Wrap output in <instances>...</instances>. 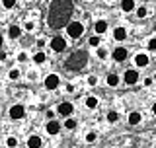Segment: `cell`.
Segmentation results:
<instances>
[{"label": "cell", "instance_id": "5", "mask_svg": "<svg viewBox=\"0 0 156 148\" xmlns=\"http://www.w3.org/2000/svg\"><path fill=\"white\" fill-rule=\"evenodd\" d=\"M65 47H66V43H65L62 37H55L51 41V49H53V51H65Z\"/></svg>", "mask_w": 156, "mask_h": 148}, {"label": "cell", "instance_id": "11", "mask_svg": "<svg viewBox=\"0 0 156 148\" xmlns=\"http://www.w3.org/2000/svg\"><path fill=\"white\" fill-rule=\"evenodd\" d=\"M135 62H136V66H146V65H148V57H146V55H136Z\"/></svg>", "mask_w": 156, "mask_h": 148}, {"label": "cell", "instance_id": "24", "mask_svg": "<svg viewBox=\"0 0 156 148\" xmlns=\"http://www.w3.org/2000/svg\"><path fill=\"white\" fill-rule=\"evenodd\" d=\"M74 127H76V121L74 119H68L66 121V129H74Z\"/></svg>", "mask_w": 156, "mask_h": 148}, {"label": "cell", "instance_id": "14", "mask_svg": "<svg viewBox=\"0 0 156 148\" xmlns=\"http://www.w3.org/2000/svg\"><path fill=\"white\" fill-rule=\"evenodd\" d=\"M113 37L121 41V39H125V37H127V31H125L123 27H115V31H113Z\"/></svg>", "mask_w": 156, "mask_h": 148}, {"label": "cell", "instance_id": "2", "mask_svg": "<svg viewBox=\"0 0 156 148\" xmlns=\"http://www.w3.org/2000/svg\"><path fill=\"white\" fill-rule=\"evenodd\" d=\"M88 62V53L86 51H78L74 53V55H70L65 61V66L68 68V70H80V68H84Z\"/></svg>", "mask_w": 156, "mask_h": 148}, {"label": "cell", "instance_id": "3", "mask_svg": "<svg viewBox=\"0 0 156 148\" xmlns=\"http://www.w3.org/2000/svg\"><path fill=\"white\" fill-rule=\"evenodd\" d=\"M66 31H68V35H70L72 39H76V37H80L82 35V23H78V22H72V23H68V27H66Z\"/></svg>", "mask_w": 156, "mask_h": 148}, {"label": "cell", "instance_id": "33", "mask_svg": "<svg viewBox=\"0 0 156 148\" xmlns=\"http://www.w3.org/2000/svg\"><path fill=\"white\" fill-rule=\"evenodd\" d=\"M152 111H154V113H156V103H154V107H152Z\"/></svg>", "mask_w": 156, "mask_h": 148}, {"label": "cell", "instance_id": "15", "mask_svg": "<svg viewBox=\"0 0 156 148\" xmlns=\"http://www.w3.org/2000/svg\"><path fill=\"white\" fill-rule=\"evenodd\" d=\"M105 29H107V23L104 22V19L96 22V31H98V33H105Z\"/></svg>", "mask_w": 156, "mask_h": 148}, {"label": "cell", "instance_id": "16", "mask_svg": "<svg viewBox=\"0 0 156 148\" xmlns=\"http://www.w3.org/2000/svg\"><path fill=\"white\" fill-rule=\"evenodd\" d=\"M129 123H131V125H136V123H140V113L133 111V113L129 115Z\"/></svg>", "mask_w": 156, "mask_h": 148}, {"label": "cell", "instance_id": "10", "mask_svg": "<svg viewBox=\"0 0 156 148\" xmlns=\"http://www.w3.org/2000/svg\"><path fill=\"white\" fill-rule=\"evenodd\" d=\"M58 131H61V125H58L57 121H49L47 123V132L49 135H57Z\"/></svg>", "mask_w": 156, "mask_h": 148}, {"label": "cell", "instance_id": "4", "mask_svg": "<svg viewBox=\"0 0 156 148\" xmlns=\"http://www.w3.org/2000/svg\"><path fill=\"white\" fill-rule=\"evenodd\" d=\"M45 86L49 88V90H57V86H58V76L57 74H49V76L45 78Z\"/></svg>", "mask_w": 156, "mask_h": 148}, {"label": "cell", "instance_id": "28", "mask_svg": "<svg viewBox=\"0 0 156 148\" xmlns=\"http://www.w3.org/2000/svg\"><path fill=\"white\" fill-rule=\"evenodd\" d=\"M86 140H88V142H94V140H96V135H94V132H90V135H86Z\"/></svg>", "mask_w": 156, "mask_h": 148}, {"label": "cell", "instance_id": "23", "mask_svg": "<svg viewBox=\"0 0 156 148\" xmlns=\"http://www.w3.org/2000/svg\"><path fill=\"white\" fill-rule=\"evenodd\" d=\"M2 4H4V8H12L14 4H16V0H4Z\"/></svg>", "mask_w": 156, "mask_h": 148}, {"label": "cell", "instance_id": "19", "mask_svg": "<svg viewBox=\"0 0 156 148\" xmlns=\"http://www.w3.org/2000/svg\"><path fill=\"white\" fill-rule=\"evenodd\" d=\"M86 105H88V107H96V105H98V100H96L94 96L86 97Z\"/></svg>", "mask_w": 156, "mask_h": 148}, {"label": "cell", "instance_id": "17", "mask_svg": "<svg viewBox=\"0 0 156 148\" xmlns=\"http://www.w3.org/2000/svg\"><path fill=\"white\" fill-rule=\"evenodd\" d=\"M107 84H109V86H117V84H119V78H117L115 74H109V76H107Z\"/></svg>", "mask_w": 156, "mask_h": 148}, {"label": "cell", "instance_id": "31", "mask_svg": "<svg viewBox=\"0 0 156 148\" xmlns=\"http://www.w3.org/2000/svg\"><path fill=\"white\" fill-rule=\"evenodd\" d=\"M88 84H90V86H94V84H96V76H90V78H88Z\"/></svg>", "mask_w": 156, "mask_h": 148}, {"label": "cell", "instance_id": "8", "mask_svg": "<svg viewBox=\"0 0 156 148\" xmlns=\"http://www.w3.org/2000/svg\"><path fill=\"white\" fill-rule=\"evenodd\" d=\"M136 80H139V72L136 70H127L125 72V82L127 84H136Z\"/></svg>", "mask_w": 156, "mask_h": 148}, {"label": "cell", "instance_id": "20", "mask_svg": "<svg viewBox=\"0 0 156 148\" xmlns=\"http://www.w3.org/2000/svg\"><path fill=\"white\" fill-rule=\"evenodd\" d=\"M117 119H119V115H117L115 111H109V113H107V121H109V123H115Z\"/></svg>", "mask_w": 156, "mask_h": 148}, {"label": "cell", "instance_id": "26", "mask_svg": "<svg viewBox=\"0 0 156 148\" xmlns=\"http://www.w3.org/2000/svg\"><path fill=\"white\" fill-rule=\"evenodd\" d=\"M90 45L92 47H98V45H100V39H98V37H92L90 39Z\"/></svg>", "mask_w": 156, "mask_h": 148}, {"label": "cell", "instance_id": "32", "mask_svg": "<svg viewBox=\"0 0 156 148\" xmlns=\"http://www.w3.org/2000/svg\"><path fill=\"white\" fill-rule=\"evenodd\" d=\"M4 57H6V55H4V53H0V61H4Z\"/></svg>", "mask_w": 156, "mask_h": 148}, {"label": "cell", "instance_id": "22", "mask_svg": "<svg viewBox=\"0 0 156 148\" xmlns=\"http://www.w3.org/2000/svg\"><path fill=\"white\" fill-rule=\"evenodd\" d=\"M33 61H35V62H43V61H45V55H43V53H37V55L33 57Z\"/></svg>", "mask_w": 156, "mask_h": 148}, {"label": "cell", "instance_id": "12", "mask_svg": "<svg viewBox=\"0 0 156 148\" xmlns=\"http://www.w3.org/2000/svg\"><path fill=\"white\" fill-rule=\"evenodd\" d=\"M27 146L29 148H39V146H41V139H39V136H29Z\"/></svg>", "mask_w": 156, "mask_h": 148}, {"label": "cell", "instance_id": "27", "mask_svg": "<svg viewBox=\"0 0 156 148\" xmlns=\"http://www.w3.org/2000/svg\"><path fill=\"white\" fill-rule=\"evenodd\" d=\"M6 142H8V146H10V148H14V146L18 144V140H16V139H8Z\"/></svg>", "mask_w": 156, "mask_h": 148}, {"label": "cell", "instance_id": "1", "mask_svg": "<svg viewBox=\"0 0 156 148\" xmlns=\"http://www.w3.org/2000/svg\"><path fill=\"white\" fill-rule=\"evenodd\" d=\"M72 14V0H53L49 8V26L51 27H65Z\"/></svg>", "mask_w": 156, "mask_h": 148}, {"label": "cell", "instance_id": "34", "mask_svg": "<svg viewBox=\"0 0 156 148\" xmlns=\"http://www.w3.org/2000/svg\"><path fill=\"white\" fill-rule=\"evenodd\" d=\"M0 45H2V37H0Z\"/></svg>", "mask_w": 156, "mask_h": 148}, {"label": "cell", "instance_id": "25", "mask_svg": "<svg viewBox=\"0 0 156 148\" xmlns=\"http://www.w3.org/2000/svg\"><path fill=\"white\" fill-rule=\"evenodd\" d=\"M148 49L150 51H156V39H150L148 41Z\"/></svg>", "mask_w": 156, "mask_h": 148}, {"label": "cell", "instance_id": "18", "mask_svg": "<svg viewBox=\"0 0 156 148\" xmlns=\"http://www.w3.org/2000/svg\"><path fill=\"white\" fill-rule=\"evenodd\" d=\"M8 33H10V37H20V33H22V31H20V27H18V26H12Z\"/></svg>", "mask_w": 156, "mask_h": 148}, {"label": "cell", "instance_id": "21", "mask_svg": "<svg viewBox=\"0 0 156 148\" xmlns=\"http://www.w3.org/2000/svg\"><path fill=\"white\" fill-rule=\"evenodd\" d=\"M146 14H148V10H146L144 6H140L139 10H136V16L139 18H146Z\"/></svg>", "mask_w": 156, "mask_h": 148}, {"label": "cell", "instance_id": "6", "mask_svg": "<svg viewBox=\"0 0 156 148\" xmlns=\"http://www.w3.org/2000/svg\"><path fill=\"white\" fill-rule=\"evenodd\" d=\"M23 113H26V111H23L22 105H14L12 109H10V117H12V119H22Z\"/></svg>", "mask_w": 156, "mask_h": 148}, {"label": "cell", "instance_id": "7", "mask_svg": "<svg viewBox=\"0 0 156 148\" xmlns=\"http://www.w3.org/2000/svg\"><path fill=\"white\" fill-rule=\"evenodd\" d=\"M127 55H129V53H127V49H123V47H117L115 51H113V58H115L117 62H119V61H125Z\"/></svg>", "mask_w": 156, "mask_h": 148}, {"label": "cell", "instance_id": "9", "mask_svg": "<svg viewBox=\"0 0 156 148\" xmlns=\"http://www.w3.org/2000/svg\"><path fill=\"white\" fill-rule=\"evenodd\" d=\"M58 113H61V115H70L72 113V103H68V101L61 103V105H58Z\"/></svg>", "mask_w": 156, "mask_h": 148}, {"label": "cell", "instance_id": "29", "mask_svg": "<svg viewBox=\"0 0 156 148\" xmlns=\"http://www.w3.org/2000/svg\"><path fill=\"white\" fill-rule=\"evenodd\" d=\"M105 55H107L105 49H100V51H98V57H100V58H105Z\"/></svg>", "mask_w": 156, "mask_h": 148}, {"label": "cell", "instance_id": "13", "mask_svg": "<svg viewBox=\"0 0 156 148\" xmlns=\"http://www.w3.org/2000/svg\"><path fill=\"white\" fill-rule=\"evenodd\" d=\"M121 8H123V12H131V10H135V2L133 0H123Z\"/></svg>", "mask_w": 156, "mask_h": 148}, {"label": "cell", "instance_id": "30", "mask_svg": "<svg viewBox=\"0 0 156 148\" xmlns=\"http://www.w3.org/2000/svg\"><path fill=\"white\" fill-rule=\"evenodd\" d=\"M18 76H20V72H18V70H12V72H10V78H12V80H16Z\"/></svg>", "mask_w": 156, "mask_h": 148}]
</instances>
